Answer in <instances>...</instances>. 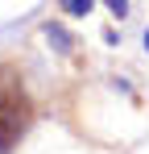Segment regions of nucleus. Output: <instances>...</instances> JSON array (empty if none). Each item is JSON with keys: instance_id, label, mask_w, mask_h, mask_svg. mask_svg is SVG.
Wrapping results in <instances>:
<instances>
[{"instance_id": "2", "label": "nucleus", "mask_w": 149, "mask_h": 154, "mask_svg": "<svg viewBox=\"0 0 149 154\" xmlns=\"http://www.w3.org/2000/svg\"><path fill=\"white\" fill-rule=\"evenodd\" d=\"M62 4H66V13H74V17H79V13H87V8H91V0H62Z\"/></svg>"}, {"instance_id": "1", "label": "nucleus", "mask_w": 149, "mask_h": 154, "mask_svg": "<svg viewBox=\"0 0 149 154\" xmlns=\"http://www.w3.org/2000/svg\"><path fill=\"white\" fill-rule=\"evenodd\" d=\"M29 125H33V100L21 75L13 67H0V154H13Z\"/></svg>"}]
</instances>
